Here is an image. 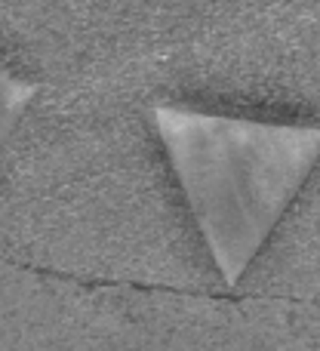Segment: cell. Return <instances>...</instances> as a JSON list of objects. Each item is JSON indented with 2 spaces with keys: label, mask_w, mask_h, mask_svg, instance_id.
<instances>
[{
  "label": "cell",
  "mask_w": 320,
  "mask_h": 351,
  "mask_svg": "<svg viewBox=\"0 0 320 351\" xmlns=\"http://www.w3.org/2000/svg\"><path fill=\"white\" fill-rule=\"evenodd\" d=\"M179 194L225 287H237L320 167V123L163 102L148 108Z\"/></svg>",
  "instance_id": "obj_1"
}]
</instances>
